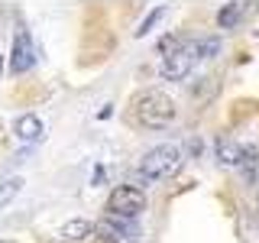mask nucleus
Masks as SVG:
<instances>
[{"mask_svg": "<svg viewBox=\"0 0 259 243\" xmlns=\"http://www.w3.org/2000/svg\"><path fill=\"white\" fill-rule=\"evenodd\" d=\"M146 208V194L140 185H117L107 198V217H120V221H133Z\"/></svg>", "mask_w": 259, "mask_h": 243, "instance_id": "3", "label": "nucleus"}, {"mask_svg": "<svg viewBox=\"0 0 259 243\" xmlns=\"http://www.w3.org/2000/svg\"><path fill=\"white\" fill-rule=\"evenodd\" d=\"M162 16H165V7H156V10H152V13H149V16H146V20L140 23L136 36H146V32H152V26H156V23L162 20Z\"/></svg>", "mask_w": 259, "mask_h": 243, "instance_id": "13", "label": "nucleus"}, {"mask_svg": "<svg viewBox=\"0 0 259 243\" xmlns=\"http://www.w3.org/2000/svg\"><path fill=\"white\" fill-rule=\"evenodd\" d=\"M214 149H217V162H221V166H227V169H237L240 166V159H243V149L233 140H217L214 143Z\"/></svg>", "mask_w": 259, "mask_h": 243, "instance_id": "7", "label": "nucleus"}, {"mask_svg": "<svg viewBox=\"0 0 259 243\" xmlns=\"http://www.w3.org/2000/svg\"><path fill=\"white\" fill-rule=\"evenodd\" d=\"M133 117L149 130H162L175 120V101L162 91H143L133 97Z\"/></svg>", "mask_w": 259, "mask_h": 243, "instance_id": "1", "label": "nucleus"}, {"mask_svg": "<svg viewBox=\"0 0 259 243\" xmlns=\"http://www.w3.org/2000/svg\"><path fill=\"white\" fill-rule=\"evenodd\" d=\"M0 243H10V240H0Z\"/></svg>", "mask_w": 259, "mask_h": 243, "instance_id": "14", "label": "nucleus"}, {"mask_svg": "<svg viewBox=\"0 0 259 243\" xmlns=\"http://www.w3.org/2000/svg\"><path fill=\"white\" fill-rule=\"evenodd\" d=\"M240 169H243V175H246V178H256V175H259V159H256V152H246V149H243Z\"/></svg>", "mask_w": 259, "mask_h": 243, "instance_id": "12", "label": "nucleus"}, {"mask_svg": "<svg viewBox=\"0 0 259 243\" xmlns=\"http://www.w3.org/2000/svg\"><path fill=\"white\" fill-rule=\"evenodd\" d=\"M13 133H16V140H23V143H39L42 133H46V127H42V120H39L36 113H23V117L13 124Z\"/></svg>", "mask_w": 259, "mask_h": 243, "instance_id": "6", "label": "nucleus"}, {"mask_svg": "<svg viewBox=\"0 0 259 243\" xmlns=\"http://www.w3.org/2000/svg\"><path fill=\"white\" fill-rule=\"evenodd\" d=\"M182 166V149L172 143H162V146H152L149 152L143 156V166H140V182L152 185L159 178H168L172 172H178Z\"/></svg>", "mask_w": 259, "mask_h": 243, "instance_id": "2", "label": "nucleus"}, {"mask_svg": "<svg viewBox=\"0 0 259 243\" xmlns=\"http://www.w3.org/2000/svg\"><path fill=\"white\" fill-rule=\"evenodd\" d=\"M32 65H36V46H32V36L20 26L13 36V49H10V71L13 75H23Z\"/></svg>", "mask_w": 259, "mask_h": 243, "instance_id": "5", "label": "nucleus"}, {"mask_svg": "<svg viewBox=\"0 0 259 243\" xmlns=\"http://www.w3.org/2000/svg\"><path fill=\"white\" fill-rule=\"evenodd\" d=\"M84 233H91V224H88V221H71V224L62 227V237L65 240H81Z\"/></svg>", "mask_w": 259, "mask_h": 243, "instance_id": "11", "label": "nucleus"}, {"mask_svg": "<svg viewBox=\"0 0 259 243\" xmlns=\"http://www.w3.org/2000/svg\"><path fill=\"white\" fill-rule=\"evenodd\" d=\"M240 13H243V4H227L224 10L217 13V26H221V29H233L237 20H240Z\"/></svg>", "mask_w": 259, "mask_h": 243, "instance_id": "10", "label": "nucleus"}, {"mask_svg": "<svg viewBox=\"0 0 259 243\" xmlns=\"http://www.w3.org/2000/svg\"><path fill=\"white\" fill-rule=\"evenodd\" d=\"M20 188H23V178L20 175H10V178H4V182H0V211H4L16 198V194H20Z\"/></svg>", "mask_w": 259, "mask_h": 243, "instance_id": "8", "label": "nucleus"}, {"mask_svg": "<svg viewBox=\"0 0 259 243\" xmlns=\"http://www.w3.org/2000/svg\"><path fill=\"white\" fill-rule=\"evenodd\" d=\"M101 227L107 233H113V237H133V233H136V224L133 221H120V217H107Z\"/></svg>", "mask_w": 259, "mask_h": 243, "instance_id": "9", "label": "nucleus"}, {"mask_svg": "<svg viewBox=\"0 0 259 243\" xmlns=\"http://www.w3.org/2000/svg\"><path fill=\"white\" fill-rule=\"evenodd\" d=\"M191 65H194V43H185V46H178V49L162 55L159 75L168 78V81H182L191 71Z\"/></svg>", "mask_w": 259, "mask_h": 243, "instance_id": "4", "label": "nucleus"}]
</instances>
